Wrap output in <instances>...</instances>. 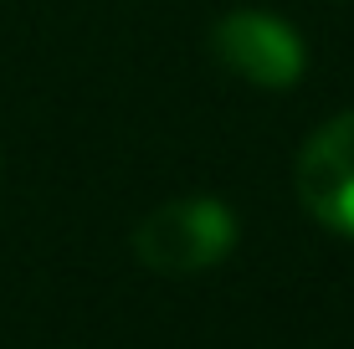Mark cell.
<instances>
[{"label": "cell", "mask_w": 354, "mask_h": 349, "mask_svg": "<svg viewBox=\"0 0 354 349\" xmlns=\"http://www.w3.org/2000/svg\"><path fill=\"white\" fill-rule=\"evenodd\" d=\"M298 200L319 226L354 236V108L303 144L298 154Z\"/></svg>", "instance_id": "3957f363"}, {"label": "cell", "mask_w": 354, "mask_h": 349, "mask_svg": "<svg viewBox=\"0 0 354 349\" xmlns=\"http://www.w3.org/2000/svg\"><path fill=\"white\" fill-rule=\"evenodd\" d=\"M211 57L252 88H292L308 67L303 36L272 10H226L211 26Z\"/></svg>", "instance_id": "7a4b0ae2"}, {"label": "cell", "mask_w": 354, "mask_h": 349, "mask_svg": "<svg viewBox=\"0 0 354 349\" xmlns=\"http://www.w3.org/2000/svg\"><path fill=\"white\" fill-rule=\"evenodd\" d=\"M241 226L231 216L226 200L216 196H180L165 200L133 226V257L149 272H165V278H190V272H205L216 262H226V252L236 247Z\"/></svg>", "instance_id": "6da1fadb"}]
</instances>
